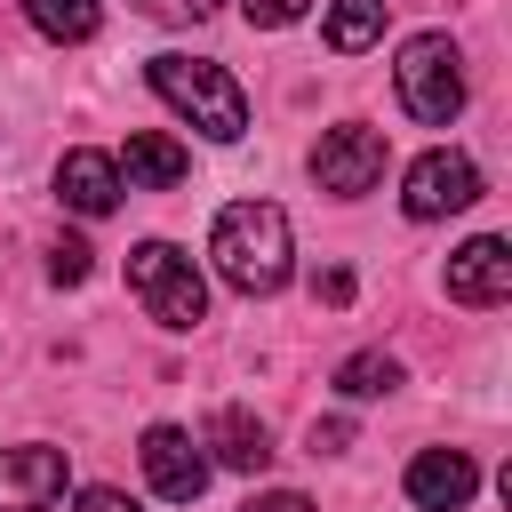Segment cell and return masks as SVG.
I'll return each mask as SVG.
<instances>
[{"label": "cell", "mask_w": 512, "mask_h": 512, "mask_svg": "<svg viewBox=\"0 0 512 512\" xmlns=\"http://www.w3.org/2000/svg\"><path fill=\"white\" fill-rule=\"evenodd\" d=\"M136 8H144L152 24H200V16L216 8V0H136Z\"/></svg>", "instance_id": "obj_19"}, {"label": "cell", "mask_w": 512, "mask_h": 512, "mask_svg": "<svg viewBox=\"0 0 512 512\" xmlns=\"http://www.w3.org/2000/svg\"><path fill=\"white\" fill-rule=\"evenodd\" d=\"M472 488H480V464H472L464 448H424V456L408 464V496H416L424 512H464Z\"/></svg>", "instance_id": "obj_10"}, {"label": "cell", "mask_w": 512, "mask_h": 512, "mask_svg": "<svg viewBox=\"0 0 512 512\" xmlns=\"http://www.w3.org/2000/svg\"><path fill=\"white\" fill-rule=\"evenodd\" d=\"M72 512H136V504H128L120 488H80V504H72Z\"/></svg>", "instance_id": "obj_22"}, {"label": "cell", "mask_w": 512, "mask_h": 512, "mask_svg": "<svg viewBox=\"0 0 512 512\" xmlns=\"http://www.w3.org/2000/svg\"><path fill=\"white\" fill-rule=\"evenodd\" d=\"M112 168H128V184H144V192H168V184H184V176H192V152H184L176 136L144 128V136H128V152H120Z\"/></svg>", "instance_id": "obj_12"}, {"label": "cell", "mask_w": 512, "mask_h": 512, "mask_svg": "<svg viewBox=\"0 0 512 512\" xmlns=\"http://www.w3.org/2000/svg\"><path fill=\"white\" fill-rule=\"evenodd\" d=\"M64 496V448H0V512H48Z\"/></svg>", "instance_id": "obj_8"}, {"label": "cell", "mask_w": 512, "mask_h": 512, "mask_svg": "<svg viewBox=\"0 0 512 512\" xmlns=\"http://www.w3.org/2000/svg\"><path fill=\"white\" fill-rule=\"evenodd\" d=\"M336 448H352V424H344V416L312 424V456H336Z\"/></svg>", "instance_id": "obj_21"}, {"label": "cell", "mask_w": 512, "mask_h": 512, "mask_svg": "<svg viewBox=\"0 0 512 512\" xmlns=\"http://www.w3.org/2000/svg\"><path fill=\"white\" fill-rule=\"evenodd\" d=\"M312 296H320V304H352V272H320Z\"/></svg>", "instance_id": "obj_23"}, {"label": "cell", "mask_w": 512, "mask_h": 512, "mask_svg": "<svg viewBox=\"0 0 512 512\" xmlns=\"http://www.w3.org/2000/svg\"><path fill=\"white\" fill-rule=\"evenodd\" d=\"M392 384H400V360H392V352H352V360L336 368V392H344V400H384Z\"/></svg>", "instance_id": "obj_16"}, {"label": "cell", "mask_w": 512, "mask_h": 512, "mask_svg": "<svg viewBox=\"0 0 512 512\" xmlns=\"http://www.w3.org/2000/svg\"><path fill=\"white\" fill-rule=\"evenodd\" d=\"M448 296H456V304H504V296H512V248H504L496 232L464 240V248L448 256Z\"/></svg>", "instance_id": "obj_9"}, {"label": "cell", "mask_w": 512, "mask_h": 512, "mask_svg": "<svg viewBox=\"0 0 512 512\" xmlns=\"http://www.w3.org/2000/svg\"><path fill=\"white\" fill-rule=\"evenodd\" d=\"M240 512H312V496H296V488H264V496H248Z\"/></svg>", "instance_id": "obj_20"}, {"label": "cell", "mask_w": 512, "mask_h": 512, "mask_svg": "<svg viewBox=\"0 0 512 512\" xmlns=\"http://www.w3.org/2000/svg\"><path fill=\"white\" fill-rule=\"evenodd\" d=\"M312 176L328 184V192H368L376 176H384V136L376 128H360V120H344V128H328L320 136V152H312Z\"/></svg>", "instance_id": "obj_6"}, {"label": "cell", "mask_w": 512, "mask_h": 512, "mask_svg": "<svg viewBox=\"0 0 512 512\" xmlns=\"http://www.w3.org/2000/svg\"><path fill=\"white\" fill-rule=\"evenodd\" d=\"M144 80H152V96L176 104L200 136L240 144V128H248V96H240V80H232L224 64H208V56H152Z\"/></svg>", "instance_id": "obj_2"}, {"label": "cell", "mask_w": 512, "mask_h": 512, "mask_svg": "<svg viewBox=\"0 0 512 512\" xmlns=\"http://www.w3.org/2000/svg\"><path fill=\"white\" fill-rule=\"evenodd\" d=\"M472 200H480V168H472L464 152H424V160L408 168V184H400V208H408L416 224L456 216V208H472Z\"/></svg>", "instance_id": "obj_5"}, {"label": "cell", "mask_w": 512, "mask_h": 512, "mask_svg": "<svg viewBox=\"0 0 512 512\" xmlns=\"http://www.w3.org/2000/svg\"><path fill=\"white\" fill-rule=\"evenodd\" d=\"M24 16H32V32H48L56 48H72V40L96 32V0H24Z\"/></svg>", "instance_id": "obj_15"}, {"label": "cell", "mask_w": 512, "mask_h": 512, "mask_svg": "<svg viewBox=\"0 0 512 512\" xmlns=\"http://www.w3.org/2000/svg\"><path fill=\"white\" fill-rule=\"evenodd\" d=\"M392 88H400V104L424 128H448L464 112V56H456V40L448 32H416L400 48V64H392Z\"/></svg>", "instance_id": "obj_3"}, {"label": "cell", "mask_w": 512, "mask_h": 512, "mask_svg": "<svg viewBox=\"0 0 512 512\" xmlns=\"http://www.w3.org/2000/svg\"><path fill=\"white\" fill-rule=\"evenodd\" d=\"M208 256H216L224 288L272 296V288H288V216L272 200H232L208 232Z\"/></svg>", "instance_id": "obj_1"}, {"label": "cell", "mask_w": 512, "mask_h": 512, "mask_svg": "<svg viewBox=\"0 0 512 512\" xmlns=\"http://www.w3.org/2000/svg\"><path fill=\"white\" fill-rule=\"evenodd\" d=\"M56 200H64L72 216H112V208H120V168H112V152H64V160H56Z\"/></svg>", "instance_id": "obj_11"}, {"label": "cell", "mask_w": 512, "mask_h": 512, "mask_svg": "<svg viewBox=\"0 0 512 512\" xmlns=\"http://www.w3.org/2000/svg\"><path fill=\"white\" fill-rule=\"evenodd\" d=\"M312 0H240V16L256 24V32H280V24H296Z\"/></svg>", "instance_id": "obj_18"}, {"label": "cell", "mask_w": 512, "mask_h": 512, "mask_svg": "<svg viewBox=\"0 0 512 512\" xmlns=\"http://www.w3.org/2000/svg\"><path fill=\"white\" fill-rule=\"evenodd\" d=\"M200 448H216V464H232V472H264V464H272V432H264L248 408H216Z\"/></svg>", "instance_id": "obj_13"}, {"label": "cell", "mask_w": 512, "mask_h": 512, "mask_svg": "<svg viewBox=\"0 0 512 512\" xmlns=\"http://www.w3.org/2000/svg\"><path fill=\"white\" fill-rule=\"evenodd\" d=\"M376 32H384V0H336L328 8V48L336 56H360Z\"/></svg>", "instance_id": "obj_14"}, {"label": "cell", "mask_w": 512, "mask_h": 512, "mask_svg": "<svg viewBox=\"0 0 512 512\" xmlns=\"http://www.w3.org/2000/svg\"><path fill=\"white\" fill-rule=\"evenodd\" d=\"M128 288H136V304H144L160 328H200V320H208V288H200L192 256L168 248V240L128 248Z\"/></svg>", "instance_id": "obj_4"}, {"label": "cell", "mask_w": 512, "mask_h": 512, "mask_svg": "<svg viewBox=\"0 0 512 512\" xmlns=\"http://www.w3.org/2000/svg\"><path fill=\"white\" fill-rule=\"evenodd\" d=\"M136 456H144V480H152L168 504H192V496L208 488V456H200V440L176 432V424H152Z\"/></svg>", "instance_id": "obj_7"}, {"label": "cell", "mask_w": 512, "mask_h": 512, "mask_svg": "<svg viewBox=\"0 0 512 512\" xmlns=\"http://www.w3.org/2000/svg\"><path fill=\"white\" fill-rule=\"evenodd\" d=\"M88 272H96V248H88V240H72V232L48 240V280H56V288H80Z\"/></svg>", "instance_id": "obj_17"}]
</instances>
